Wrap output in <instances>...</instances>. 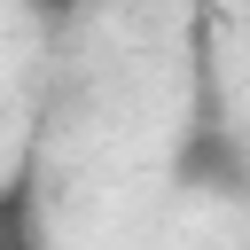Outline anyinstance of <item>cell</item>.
Returning <instances> with one entry per match:
<instances>
[{"instance_id": "obj_1", "label": "cell", "mask_w": 250, "mask_h": 250, "mask_svg": "<svg viewBox=\"0 0 250 250\" xmlns=\"http://www.w3.org/2000/svg\"><path fill=\"white\" fill-rule=\"evenodd\" d=\"M47 8H62V0H47Z\"/></svg>"}]
</instances>
